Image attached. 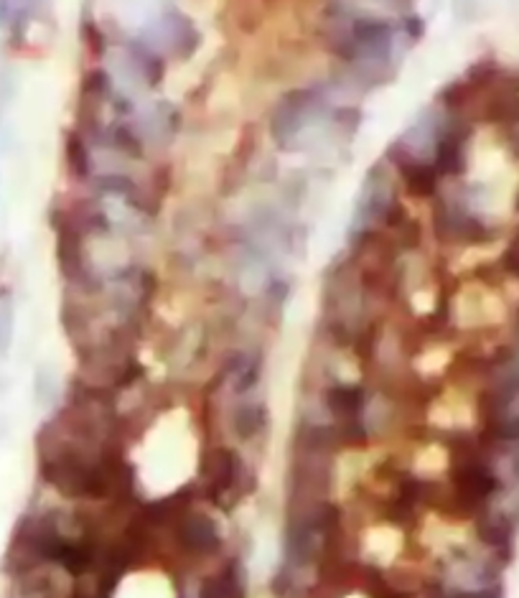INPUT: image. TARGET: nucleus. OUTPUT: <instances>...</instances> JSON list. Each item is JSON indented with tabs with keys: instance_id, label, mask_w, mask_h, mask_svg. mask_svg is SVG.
I'll list each match as a JSON object with an SVG mask.
<instances>
[{
	"instance_id": "obj_9",
	"label": "nucleus",
	"mask_w": 519,
	"mask_h": 598,
	"mask_svg": "<svg viewBox=\"0 0 519 598\" xmlns=\"http://www.w3.org/2000/svg\"><path fill=\"white\" fill-rule=\"evenodd\" d=\"M232 428L237 438H245V441L260 436L268 428V408L250 395L240 397L232 410Z\"/></svg>"
},
{
	"instance_id": "obj_13",
	"label": "nucleus",
	"mask_w": 519,
	"mask_h": 598,
	"mask_svg": "<svg viewBox=\"0 0 519 598\" xmlns=\"http://www.w3.org/2000/svg\"><path fill=\"white\" fill-rule=\"evenodd\" d=\"M514 212L519 214V189H517V194H514Z\"/></svg>"
},
{
	"instance_id": "obj_11",
	"label": "nucleus",
	"mask_w": 519,
	"mask_h": 598,
	"mask_svg": "<svg viewBox=\"0 0 519 598\" xmlns=\"http://www.w3.org/2000/svg\"><path fill=\"white\" fill-rule=\"evenodd\" d=\"M13 344V306L0 301V357H6Z\"/></svg>"
},
{
	"instance_id": "obj_12",
	"label": "nucleus",
	"mask_w": 519,
	"mask_h": 598,
	"mask_svg": "<svg viewBox=\"0 0 519 598\" xmlns=\"http://www.w3.org/2000/svg\"><path fill=\"white\" fill-rule=\"evenodd\" d=\"M502 135H504V146L509 148V153H512L514 158H519V123L509 125V128H502Z\"/></svg>"
},
{
	"instance_id": "obj_2",
	"label": "nucleus",
	"mask_w": 519,
	"mask_h": 598,
	"mask_svg": "<svg viewBox=\"0 0 519 598\" xmlns=\"http://www.w3.org/2000/svg\"><path fill=\"white\" fill-rule=\"evenodd\" d=\"M430 227L441 245L446 247H484L499 240V230L486 222L461 196L441 191L433 202Z\"/></svg>"
},
{
	"instance_id": "obj_10",
	"label": "nucleus",
	"mask_w": 519,
	"mask_h": 598,
	"mask_svg": "<svg viewBox=\"0 0 519 598\" xmlns=\"http://www.w3.org/2000/svg\"><path fill=\"white\" fill-rule=\"evenodd\" d=\"M34 392L39 405H44V408H49V405L56 400V395H59V382H56V375L49 367H41L39 372H36Z\"/></svg>"
},
{
	"instance_id": "obj_6",
	"label": "nucleus",
	"mask_w": 519,
	"mask_h": 598,
	"mask_svg": "<svg viewBox=\"0 0 519 598\" xmlns=\"http://www.w3.org/2000/svg\"><path fill=\"white\" fill-rule=\"evenodd\" d=\"M163 36H166V46L171 49V54L181 62L191 59L201 46L199 28L194 26L189 16L179 11H168L163 16Z\"/></svg>"
},
{
	"instance_id": "obj_3",
	"label": "nucleus",
	"mask_w": 519,
	"mask_h": 598,
	"mask_svg": "<svg viewBox=\"0 0 519 598\" xmlns=\"http://www.w3.org/2000/svg\"><path fill=\"white\" fill-rule=\"evenodd\" d=\"M476 123L464 115H451L441 112L438 123L433 125V146H430V158L433 166L441 174L443 184L464 179L469 171L471 143H474Z\"/></svg>"
},
{
	"instance_id": "obj_5",
	"label": "nucleus",
	"mask_w": 519,
	"mask_h": 598,
	"mask_svg": "<svg viewBox=\"0 0 519 598\" xmlns=\"http://www.w3.org/2000/svg\"><path fill=\"white\" fill-rule=\"evenodd\" d=\"M123 51H125V59H128V64L135 69V74L143 79V84H146L148 90H156V87H161L163 79H166V72H168L166 56H163L161 51L153 49V46H148L146 41H140V39L125 41Z\"/></svg>"
},
{
	"instance_id": "obj_1",
	"label": "nucleus",
	"mask_w": 519,
	"mask_h": 598,
	"mask_svg": "<svg viewBox=\"0 0 519 598\" xmlns=\"http://www.w3.org/2000/svg\"><path fill=\"white\" fill-rule=\"evenodd\" d=\"M329 110V95L321 84H298L278 95L268 115V133L278 151L291 153L301 135Z\"/></svg>"
},
{
	"instance_id": "obj_8",
	"label": "nucleus",
	"mask_w": 519,
	"mask_h": 598,
	"mask_svg": "<svg viewBox=\"0 0 519 598\" xmlns=\"http://www.w3.org/2000/svg\"><path fill=\"white\" fill-rule=\"evenodd\" d=\"M181 543H184L186 550L199 555H207L212 550H217L219 545V532L217 525L209 520L207 515H189L184 522H181Z\"/></svg>"
},
{
	"instance_id": "obj_4",
	"label": "nucleus",
	"mask_w": 519,
	"mask_h": 598,
	"mask_svg": "<svg viewBox=\"0 0 519 598\" xmlns=\"http://www.w3.org/2000/svg\"><path fill=\"white\" fill-rule=\"evenodd\" d=\"M385 163L390 166L400 189H405L410 199L433 204L446 186L436 166H433V158L423 156L420 148L413 146L408 138L392 140L385 151Z\"/></svg>"
},
{
	"instance_id": "obj_7",
	"label": "nucleus",
	"mask_w": 519,
	"mask_h": 598,
	"mask_svg": "<svg viewBox=\"0 0 519 598\" xmlns=\"http://www.w3.org/2000/svg\"><path fill=\"white\" fill-rule=\"evenodd\" d=\"M64 166H67L69 176L74 181H87L90 184L95 179V143L87 138L79 128L69 130L64 138Z\"/></svg>"
}]
</instances>
